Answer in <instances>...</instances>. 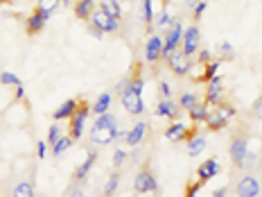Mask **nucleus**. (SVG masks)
Segmentation results:
<instances>
[{"label": "nucleus", "instance_id": "4be33fe9", "mask_svg": "<svg viewBox=\"0 0 262 197\" xmlns=\"http://www.w3.org/2000/svg\"><path fill=\"white\" fill-rule=\"evenodd\" d=\"M206 145H208V143H206V139H204V136L194 134L192 139L188 141V156H199L201 152L206 150Z\"/></svg>", "mask_w": 262, "mask_h": 197}, {"label": "nucleus", "instance_id": "9d476101", "mask_svg": "<svg viewBox=\"0 0 262 197\" xmlns=\"http://www.w3.org/2000/svg\"><path fill=\"white\" fill-rule=\"evenodd\" d=\"M181 36H183V25L172 23L165 39H163V57H167L172 50H177V46H181Z\"/></svg>", "mask_w": 262, "mask_h": 197}, {"label": "nucleus", "instance_id": "4c0bfd02", "mask_svg": "<svg viewBox=\"0 0 262 197\" xmlns=\"http://www.w3.org/2000/svg\"><path fill=\"white\" fill-rule=\"evenodd\" d=\"M206 7H208V3L206 0H199V3H194V12H192V16H194V21H199L201 16H204V12H206Z\"/></svg>", "mask_w": 262, "mask_h": 197}, {"label": "nucleus", "instance_id": "c9c22d12", "mask_svg": "<svg viewBox=\"0 0 262 197\" xmlns=\"http://www.w3.org/2000/svg\"><path fill=\"white\" fill-rule=\"evenodd\" d=\"M124 161H127V152H124V150H116V152H113V159H111L113 168H120Z\"/></svg>", "mask_w": 262, "mask_h": 197}, {"label": "nucleus", "instance_id": "37998d69", "mask_svg": "<svg viewBox=\"0 0 262 197\" xmlns=\"http://www.w3.org/2000/svg\"><path fill=\"white\" fill-rule=\"evenodd\" d=\"M89 32H91V34H93V36H95V39H102V36H104V32H102V30H100V27H95V25H93V23H91V30H89Z\"/></svg>", "mask_w": 262, "mask_h": 197}, {"label": "nucleus", "instance_id": "f257e3e1", "mask_svg": "<svg viewBox=\"0 0 262 197\" xmlns=\"http://www.w3.org/2000/svg\"><path fill=\"white\" fill-rule=\"evenodd\" d=\"M118 118L113 113H100V118L91 127V141L93 145H108L118 141Z\"/></svg>", "mask_w": 262, "mask_h": 197}, {"label": "nucleus", "instance_id": "a211bd4d", "mask_svg": "<svg viewBox=\"0 0 262 197\" xmlns=\"http://www.w3.org/2000/svg\"><path fill=\"white\" fill-rule=\"evenodd\" d=\"M185 131H188V125L181 123V120H174V123L167 127L165 131V136H167V141H185Z\"/></svg>", "mask_w": 262, "mask_h": 197}, {"label": "nucleus", "instance_id": "de8ad7c7", "mask_svg": "<svg viewBox=\"0 0 262 197\" xmlns=\"http://www.w3.org/2000/svg\"><path fill=\"white\" fill-rule=\"evenodd\" d=\"M226 193H228L226 188H217L215 193H212V197H226Z\"/></svg>", "mask_w": 262, "mask_h": 197}, {"label": "nucleus", "instance_id": "c756f323", "mask_svg": "<svg viewBox=\"0 0 262 197\" xmlns=\"http://www.w3.org/2000/svg\"><path fill=\"white\" fill-rule=\"evenodd\" d=\"M196 102H199V100H196L194 93H183L181 100H179V107L185 109V111H190V109H192V107L196 105Z\"/></svg>", "mask_w": 262, "mask_h": 197}, {"label": "nucleus", "instance_id": "423d86ee", "mask_svg": "<svg viewBox=\"0 0 262 197\" xmlns=\"http://www.w3.org/2000/svg\"><path fill=\"white\" fill-rule=\"evenodd\" d=\"M91 23L95 27H100L102 32H118L120 30V18H116V16H111L108 12H104V9H95L91 16Z\"/></svg>", "mask_w": 262, "mask_h": 197}, {"label": "nucleus", "instance_id": "6e6552de", "mask_svg": "<svg viewBox=\"0 0 262 197\" xmlns=\"http://www.w3.org/2000/svg\"><path fill=\"white\" fill-rule=\"evenodd\" d=\"M224 100V80L220 75H212L206 86V105L208 107H217Z\"/></svg>", "mask_w": 262, "mask_h": 197}, {"label": "nucleus", "instance_id": "a18cd8bd", "mask_svg": "<svg viewBox=\"0 0 262 197\" xmlns=\"http://www.w3.org/2000/svg\"><path fill=\"white\" fill-rule=\"evenodd\" d=\"M25 97V89H23V84H18L16 86V100H23Z\"/></svg>", "mask_w": 262, "mask_h": 197}, {"label": "nucleus", "instance_id": "4468645a", "mask_svg": "<svg viewBox=\"0 0 262 197\" xmlns=\"http://www.w3.org/2000/svg\"><path fill=\"white\" fill-rule=\"evenodd\" d=\"M161 57H163V39L161 36H149L145 43V59L149 64H154Z\"/></svg>", "mask_w": 262, "mask_h": 197}, {"label": "nucleus", "instance_id": "8fccbe9b", "mask_svg": "<svg viewBox=\"0 0 262 197\" xmlns=\"http://www.w3.org/2000/svg\"><path fill=\"white\" fill-rule=\"evenodd\" d=\"M185 5H188V7H194V0H185Z\"/></svg>", "mask_w": 262, "mask_h": 197}, {"label": "nucleus", "instance_id": "473e14b6", "mask_svg": "<svg viewBox=\"0 0 262 197\" xmlns=\"http://www.w3.org/2000/svg\"><path fill=\"white\" fill-rule=\"evenodd\" d=\"M39 7H41L48 16H52L54 9H59V0H39Z\"/></svg>", "mask_w": 262, "mask_h": 197}, {"label": "nucleus", "instance_id": "79ce46f5", "mask_svg": "<svg viewBox=\"0 0 262 197\" xmlns=\"http://www.w3.org/2000/svg\"><path fill=\"white\" fill-rule=\"evenodd\" d=\"M253 113L258 118H262V95L258 97V100H255V105H253Z\"/></svg>", "mask_w": 262, "mask_h": 197}, {"label": "nucleus", "instance_id": "2eb2a0df", "mask_svg": "<svg viewBox=\"0 0 262 197\" xmlns=\"http://www.w3.org/2000/svg\"><path fill=\"white\" fill-rule=\"evenodd\" d=\"M179 109H181V107H179L177 102L172 100V97H163V100L156 105V113H158L161 118L177 120V118H179Z\"/></svg>", "mask_w": 262, "mask_h": 197}, {"label": "nucleus", "instance_id": "ea45409f", "mask_svg": "<svg viewBox=\"0 0 262 197\" xmlns=\"http://www.w3.org/2000/svg\"><path fill=\"white\" fill-rule=\"evenodd\" d=\"M201 186H204V184H201L199 179H196V184H190L188 188H185V195H188V197H194L196 193H199V188H201Z\"/></svg>", "mask_w": 262, "mask_h": 197}, {"label": "nucleus", "instance_id": "c03bdc74", "mask_svg": "<svg viewBox=\"0 0 262 197\" xmlns=\"http://www.w3.org/2000/svg\"><path fill=\"white\" fill-rule=\"evenodd\" d=\"M46 143H43V141H39V145H36V156H39V159H43V156H46Z\"/></svg>", "mask_w": 262, "mask_h": 197}, {"label": "nucleus", "instance_id": "5701e85b", "mask_svg": "<svg viewBox=\"0 0 262 197\" xmlns=\"http://www.w3.org/2000/svg\"><path fill=\"white\" fill-rule=\"evenodd\" d=\"M228 123H231V120L224 118L222 113H217V111H215V113H210V116L206 118V125H208V129H210V131H220V129L226 127Z\"/></svg>", "mask_w": 262, "mask_h": 197}, {"label": "nucleus", "instance_id": "f704fd0d", "mask_svg": "<svg viewBox=\"0 0 262 197\" xmlns=\"http://www.w3.org/2000/svg\"><path fill=\"white\" fill-rule=\"evenodd\" d=\"M59 139H61V129H59V125L54 123V125H50V129H48V143L54 145Z\"/></svg>", "mask_w": 262, "mask_h": 197}, {"label": "nucleus", "instance_id": "e433bc0d", "mask_svg": "<svg viewBox=\"0 0 262 197\" xmlns=\"http://www.w3.org/2000/svg\"><path fill=\"white\" fill-rule=\"evenodd\" d=\"M174 21H172V16L170 12H167V7L161 12V16H158V21H156V27H165V25H172Z\"/></svg>", "mask_w": 262, "mask_h": 197}, {"label": "nucleus", "instance_id": "39448f33", "mask_svg": "<svg viewBox=\"0 0 262 197\" xmlns=\"http://www.w3.org/2000/svg\"><path fill=\"white\" fill-rule=\"evenodd\" d=\"M134 190L140 195H147V193H156L158 190V182L156 177L151 174L149 168H143L138 174H136V182H134Z\"/></svg>", "mask_w": 262, "mask_h": 197}, {"label": "nucleus", "instance_id": "ddd939ff", "mask_svg": "<svg viewBox=\"0 0 262 197\" xmlns=\"http://www.w3.org/2000/svg\"><path fill=\"white\" fill-rule=\"evenodd\" d=\"M222 172V166L217 159H208V161H204L199 168H196V179H199L201 184L210 182L212 177H217V174Z\"/></svg>", "mask_w": 262, "mask_h": 197}, {"label": "nucleus", "instance_id": "412c9836", "mask_svg": "<svg viewBox=\"0 0 262 197\" xmlns=\"http://www.w3.org/2000/svg\"><path fill=\"white\" fill-rule=\"evenodd\" d=\"M190 120H192V123H206V118L210 116V111H208V105H206V102H196V105L190 109Z\"/></svg>", "mask_w": 262, "mask_h": 197}, {"label": "nucleus", "instance_id": "7c9ffc66", "mask_svg": "<svg viewBox=\"0 0 262 197\" xmlns=\"http://www.w3.org/2000/svg\"><path fill=\"white\" fill-rule=\"evenodd\" d=\"M217 52H220L222 59H233L235 57V50H233V46L228 41H222L220 46H217Z\"/></svg>", "mask_w": 262, "mask_h": 197}, {"label": "nucleus", "instance_id": "b1692460", "mask_svg": "<svg viewBox=\"0 0 262 197\" xmlns=\"http://www.w3.org/2000/svg\"><path fill=\"white\" fill-rule=\"evenodd\" d=\"M111 102H113V95H111V93H102V95L95 100V105H93V111H95L97 116H100V113H106L108 107H111Z\"/></svg>", "mask_w": 262, "mask_h": 197}, {"label": "nucleus", "instance_id": "aec40b11", "mask_svg": "<svg viewBox=\"0 0 262 197\" xmlns=\"http://www.w3.org/2000/svg\"><path fill=\"white\" fill-rule=\"evenodd\" d=\"M97 161V152H89V156H86V161L81 163V166L75 170V179L77 182H84L86 177H89V172H91V168H93V163Z\"/></svg>", "mask_w": 262, "mask_h": 197}, {"label": "nucleus", "instance_id": "f3484780", "mask_svg": "<svg viewBox=\"0 0 262 197\" xmlns=\"http://www.w3.org/2000/svg\"><path fill=\"white\" fill-rule=\"evenodd\" d=\"M145 131H147V123H138L131 131H127V136H124V143H127L129 147H136L143 143L145 139Z\"/></svg>", "mask_w": 262, "mask_h": 197}, {"label": "nucleus", "instance_id": "dca6fc26", "mask_svg": "<svg viewBox=\"0 0 262 197\" xmlns=\"http://www.w3.org/2000/svg\"><path fill=\"white\" fill-rule=\"evenodd\" d=\"M93 12H95V0H77L73 5V14L77 21H91Z\"/></svg>", "mask_w": 262, "mask_h": 197}, {"label": "nucleus", "instance_id": "2f4dec72", "mask_svg": "<svg viewBox=\"0 0 262 197\" xmlns=\"http://www.w3.org/2000/svg\"><path fill=\"white\" fill-rule=\"evenodd\" d=\"M0 82H3L5 86H18L20 84V80L16 77L14 73H9V70H3V73H0Z\"/></svg>", "mask_w": 262, "mask_h": 197}, {"label": "nucleus", "instance_id": "bb28decb", "mask_svg": "<svg viewBox=\"0 0 262 197\" xmlns=\"http://www.w3.org/2000/svg\"><path fill=\"white\" fill-rule=\"evenodd\" d=\"M102 9L108 12L111 16H116V18H122V7H120V0H104V3H102Z\"/></svg>", "mask_w": 262, "mask_h": 197}, {"label": "nucleus", "instance_id": "6ab92c4d", "mask_svg": "<svg viewBox=\"0 0 262 197\" xmlns=\"http://www.w3.org/2000/svg\"><path fill=\"white\" fill-rule=\"evenodd\" d=\"M77 105H79V100H66L63 105L52 113V118L57 120V123H61V120H68V118L75 113V109H77Z\"/></svg>", "mask_w": 262, "mask_h": 197}, {"label": "nucleus", "instance_id": "a19ab883", "mask_svg": "<svg viewBox=\"0 0 262 197\" xmlns=\"http://www.w3.org/2000/svg\"><path fill=\"white\" fill-rule=\"evenodd\" d=\"M196 54H199V64H206V62H210V50H196Z\"/></svg>", "mask_w": 262, "mask_h": 197}, {"label": "nucleus", "instance_id": "393cba45", "mask_svg": "<svg viewBox=\"0 0 262 197\" xmlns=\"http://www.w3.org/2000/svg\"><path fill=\"white\" fill-rule=\"evenodd\" d=\"M12 195H14V197H34V186L27 184V182H20V184L14 186Z\"/></svg>", "mask_w": 262, "mask_h": 197}, {"label": "nucleus", "instance_id": "72a5a7b5", "mask_svg": "<svg viewBox=\"0 0 262 197\" xmlns=\"http://www.w3.org/2000/svg\"><path fill=\"white\" fill-rule=\"evenodd\" d=\"M143 21L147 25L154 21V7H151V0H143Z\"/></svg>", "mask_w": 262, "mask_h": 197}, {"label": "nucleus", "instance_id": "a878e982", "mask_svg": "<svg viewBox=\"0 0 262 197\" xmlns=\"http://www.w3.org/2000/svg\"><path fill=\"white\" fill-rule=\"evenodd\" d=\"M70 145H73V139H70V136H61V139H59V141H57V143H54V145H52V154H54V156H57V159H59V156H61V154H63V152H66V150H68V147H70Z\"/></svg>", "mask_w": 262, "mask_h": 197}, {"label": "nucleus", "instance_id": "f8f14e48", "mask_svg": "<svg viewBox=\"0 0 262 197\" xmlns=\"http://www.w3.org/2000/svg\"><path fill=\"white\" fill-rule=\"evenodd\" d=\"M48 18H50V16H48L46 12H43L41 7H36L34 12H32L30 16H27V23H25V27H27V34H39V32L43 30V27H46V23H48Z\"/></svg>", "mask_w": 262, "mask_h": 197}, {"label": "nucleus", "instance_id": "9b49d317", "mask_svg": "<svg viewBox=\"0 0 262 197\" xmlns=\"http://www.w3.org/2000/svg\"><path fill=\"white\" fill-rule=\"evenodd\" d=\"M262 193L260 182L253 177V174H247L237 182V197H258Z\"/></svg>", "mask_w": 262, "mask_h": 197}, {"label": "nucleus", "instance_id": "3c124183", "mask_svg": "<svg viewBox=\"0 0 262 197\" xmlns=\"http://www.w3.org/2000/svg\"><path fill=\"white\" fill-rule=\"evenodd\" d=\"M61 3H63V5H70V3H73V0H61Z\"/></svg>", "mask_w": 262, "mask_h": 197}, {"label": "nucleus", "instance_id": "7ed1b4c3", "mask_svg": "<svg viewBox=\"0 0 262 197\" xmlns=\"http://www.w3.org/2000/svg\"><path fill=\"white\" fill-rule=\"evenodd\" d=\"M228 154H231V161L235 163L237 168H244V161H247V154H249V136L237 134L235 139L231 141Z\"/></svg>", "mask_w": 262, "mask_h": 197}, {"label": "nucleus", "instance_id": "cd10ccee", "mask_svg": "<svg viewBox=\"0 0 262 197\" xmlns=\"http://www.w3.org/2000/svg\"><path fill=\"white\" fill-rule=\"evenodd\" d=\"M222 62H217V59H210V62H206V68H204V75L199 77V82H208L212 75H217V68H220Z\"/></svg>", "mask_w": 262, "mask_h": 197}, {"label": "nucleus", "instance_id": "c85d7f7f", "mask_svg": "<svg viewBox=\"0 0 262 197\" xmlns=\"http://www.w3.org/2000/svg\"><path fill=\"white\" fill-rule=\"evenodd\" d=\"M118 184H120V172H113L111 177H108V182L104 184V197H111V195H116V190H118Z\"/></svg>", "mask_w": 262, "mask_h": 197}, {"label": "nucleus", "instance_id": "20e7f679", "mask_svg": "<svg viewBox=\"0 0 262 197\" xmlns=\"http://www.w3.org/2000/svg\"><path fill=\"white\" fill-rule=\"evenodd\" d=\"M165 59H167V68H170L174 75H179V77L188 75L190 68H192V64H190V57H185L183 50H172Z\"/></svg>", "mask_w": 262, "mask_h": 197}, {"label": "nucleus", "instance_id": "0eeeda50", "mask_svg": "<svg viewBox=\"0 0 262 197\" xmlns=\"http://www.w3.org/2000/svg\"><path fill=\"white\" fill-rule=\"evenodd\" d=\"M120 97H122V107L127 109L131 116H140V113L145 111V102H143V93H136L131 89H124L120 93Z\"/></svg>", "mask_w": 262, "mask_h": 197}, {"label": "nucleus", "instance_id": "58836bf2", "mask_svg": "<svg viewBox=\"0 0 262 197\" xmlns=\"http://www.w3.org/2000/svg\"><path fill=\"white\" fill-rule=\"evenodd\" d=\"M158 91H161L163 97H172V86L167 82H158Z\"/></svg>", "mask_w": 262, "mask_h": 197}, {"label": "nucleus", "instance_id": "49530a36", "mask_svg": "<svg viewBox=\"0 0 262 197\" xmlns=\"http://www.w3.org/2000/svg\"><path fill=\"white\" fill-rule=\"evenodd\" d=\"M127 82H129L127 77H124V80H120V82H118V86H116V91H118V93H122L124 89H127Z\"/></svg>", "mask_w": 262, "mask_h": 197}, {"label": "nucleus", "instance_id": "1a4fd4ad", "mask_svg": "<svg viewBox=\"0 0 262 197\" xmlns=\"http://www.w3.org/2000/svg\"><path fill=\"white\" fill-rule=\"evenodd\" d=\"M181 50L185 57H192L199 50V27L196 25H190L183 30V36H181Z\"/></svg>", "mask_w": 262, "mask_h": 197}, {"label": "nucleus", "instance_id": "f03ea898", "mask_svg": "<svg viewBox=\"0 0 262 197\" xmlns=\"http://www.w3.org/2000/svg\"><path fill=\"white\" fill-rule=\"evenodd\" d=\"M89 113H91L89 102L79 100V105H77V109H75V113L68 118V120H70V125H68V134H70V139H73V141H79V139H81V134H84V125H86V118H89Z\"/></svg>", "mask_w": 262, "mask_h": 197}, {"label": "nucleus", "instance_id": "09e8293b", "mask_svg": "<svg viewBox=\"0 0 262 197\" xmlns=\"http://www.w3.org/2000/svg\"><path fill=\"white\" fill-rule=\"evenodd\" d=\"M68 195H70V197H75V195H77V197H81L84 193H81V190H75V188H73V190H68Z\"/></svg>", "mask_w": 262, "mask_h": 197}]
</instances>
